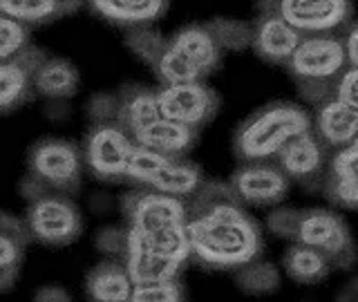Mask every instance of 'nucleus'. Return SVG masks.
Wrapping results in <instances>:
<instances>
[{
	"label": "nucleus",
	"mask_w": 358,
	"mask_h": 302,
	"mask_svg": "<svg viewBox=\"0 0 358 302\" xmlns=\"http://www.w3.org/2000/svg\"><path fill=\"white\" fill-rule=\"evenodd\" d=\"M186 206L190 262L206 271H235L262 255L264 233L229 182L204 179Z\"/></svg>",
	"instance_id": "1"
},
{
	"label": "nucleus",
	"mask_w": 358,
	"mask_h": 302,
	"mask_svg": "<svg viewBox=\"0 0 358 302\" xmlns=\"http://www.w3.org/2000/svg\"><path fill=\"white\" fill-rule=\"evenodd\" d=\"M311 130V115L291 101H273L246 117L233 134V152L240 161L273 159L280 148Z\"/></svg>",
	"instance_id": "2"
},
{
	"label": "nucleus",
	"mask_w": 358,
	"mask_h": 302,
	"mask_svg": "<svg viewBox=\"0 0 358 302\" xmlns=\"http://www.w3.org/2000/svg\"><path fill=\"white\" fill-rule=\"evenodd\" d=\"M126 182L188 201L199 184L204 182V173L186 157H171L134 145L128 161Z\"/></svg>",
	"instance_id": "3"
},
{
	"label": "nucleus",
	"mask_w": 358,
	"mask_h": 302,
	"mask_svg": "<svg viewBox=\"0 0 358 302\" xmlns=\"http://www.w3.org/2000/svg\"><path fill=\"white\" fill-rule=\"evenodd\" d=\"M81 145L63 137H45L31 143L27 152V173L36 175L54 193L76 195L83 186Z\"/></svg>",
	"instance_id": "4"
},
{
	"label": "nucleus",
	"mask_w": 358,
	"mask_h": 302,
	"mask_svg": "<svg viewBox=\"0 0 358 302\" xmlns=\"http://www.w3.org/2000/svg\"><path fill=\"white\" fill-rule=\"evenodd\" d=\"M300 244L318 249L327 255L334 271H352L358 264V246L343 215L329 208H302L300 215Z\"/></svg>",
	"instance_id": "5"
},
{
	"label": "nucleus",
	"mask_w": 358,
	"mask_h": 302,
	"mask_svg": "<svg viewBox=\"0 0 358 302\" xmlns=\"http://www.w3.org/2000/svg\"><path fill=\"white\" fill-rule=\"evenodd\" d=\"M25 224L34 242L50 249H63L81 238L83 213L72 195L48 193L27 204Z\"/></svg>",
	"instance_id": "6"
},
{
	"label": "nucleus",
	"mask_w": 358,
	"mask_h": 302,
	"mask_svg": "<svg viewBox=\"0 0 358 302\" xmlns=\"http://www.w3.org/2000/svg\"><path fill=\"white\" fill-rule=\"evenodd\" d=\"M134 145V139L119 123L90 126L81 145L85 171L96 182H123Z\"/></svg>",
	"instance_id": "7"
},
{
	"label": "nucleus",
	"mask_w": 358,
	"mask_h": 302,
	"mask_svg": "<svg viewBox=\"0 0 358 302\" xmlns=\"http://www.w3.org/2000/svg\"><path fill=\"white\" fill-rule=\"evenodd\" d=\"M119 213L134 233H157L184 226L188 220L186 199L157 193L150 188H132L119 197Z\"/></svg>",
	"instance_id": "8"
},
{
	"label": "nucleus",
	"mask_w": 358,
	"mask_h": 302,
	"mask_svg": "<svg viewBox=\"0 0 358 302\" xmlns=\"http://www.w3.org/2000/svg\"><path fill=\"white\" fill-rule=\"evenodd\" d=\"M350 67L343 38L336 34H309L287 61V72L296 78H341Z\"/></svg>",
	"instance_id": "9"
},
{
	"label": "nucleus",
	"mask_w": 358,
	"mask_h": 302,
	"mask_svg": "<svg viewBox=\"0 0 358 302\" xmlns=\"http://www.w3.org/2000/svg\"><path fill=\"white\" fill-rule=\"evenodd\" d=\"M233 193L244 206H278L289 195V177L280 171L278 164H268V159L240 161L229 177Z\"/></svg>",
	"instance_id": "10"
},
{
	"label": "nucleus",
	"mask_w": 358,
	"mask_h": 302,
	"mask_svg": "<svg viewBox=\"0 0 358 302\" xmlns=\"http://www.w3.org/2000/svg\"><path fill=\"white\" fill-rule=\"evenodd\" d=\"M162 115L190 128H204L220 112V96L204 81L162 85L157 89Z\"/></svg>",
	"instance_id": "11"
},
{
	"label": "nucleus",
	"mask_w": 358,
	"mask_h": 302,
	"mask_svg": "<svg viewBox=\"0 0 358 302\" xmlns=\"http://www.w3.org/2000/svg\"><path fill=\"white\" fill-rule=\"evenodd\" d=\"M273 159L280 166V171L289 177V182H298L309 190H322V179L329 164V148L313 130H307L287 141Z\"/></svg>",
	"instance_id": "12"
},
{
	"label": "nucleus",
	"mask_w": 358,
	"mask_h": 302,
	"mask_svg": "<svg viewBox=\"0 0 358 302\" xmlns=\"http://www.w3.org/2000/svg\"><path fill=\"white\" fill-rule=\"evenodd\" d=\"M280 16L294 25L302 36L334 34L352 20V0H280Z\"/></svg>",
	"instance_id": "13"
},
{
	"label": "nucleus",
	"mask_w": 358,
	"mask_h": 302,
	"mask_svg": "<svg viewBox=\"0 0 358 302\" xmlns=\"http://www.w3.org/2000/svg\"><path fill=\"white\" fill-rule=\"evenodd\" d=\"M45 56H48L45 50L27 45L16 56L0 61V115L20 110L36 96L34 74Z\"/></svg>",
	"instance_id": "14"
},
{
	"label": "nucleus",
	"mask_w": 358,
	"mask_h": 302,
	"mask_svg": "<svg viewBox=\"0 0 358 302\" xmlns=\"http://www.w3.org/2000/svg\"><path fill=\"white\" fill-rule=\"evenodd\" d=\"M302 34L289 25V22L280 16V11H266V14H257L253 20V43L251 50L257 59L273 65H287L291 54L298 48Z\"/></svg>",
	"instance_id": "15"
},
{
	"label": "nucleus",
	"mask_w": 358,
	"mask_h": 302,
	"mask_svg": "<svg viewBox=\"0 0 358 302\" xmlns=\"http://www.w3.org/2000/svg\"><path fill=\"white\" fill-rule=\"evenodd\" d=\"M322 193L334 206L358 210V137L329 157Z\"/></svg>",
	"instance_id": "16"
},
{
	"label": "nucleus",
	"mask_w": 358,
	"mask_h": 302,
	"mask_svg": "<svg viewBox=\"0 0 358 302\" xmlns=\"http://www.w3.org/2000/svg\"><path fill=\"white\" fill-rule=\"evenodd\" d=\"M31 235L25 217L0 210V294L16 287Z\"/></svg>",
	"instance_id": "17"
},
{
	"label": "nucleus",
	"mask_w": 358,
	"mask_h": 302,
	"mask_svg": "<svg viewBox=\"0 0 358 302\" xmlns=\"http://www.w3.org/2000/svg\"><path fill=\"white\" fill-rule=\"evenodd\" d=\"M311 130L329 150H338L350 145L358 137V110L347 101L334 96L324 106L316 108V117L311 119Z\"/></svg>",
	"instance_id": "18"
},
{
	"label": "nucleus",
	"mask_w": 358,
	"mask_h": 302,
	"mask_svg": "<svg viewBox=\"0 0 358 302\" xmlns=\"http://www.w3.org/2000/svg\"><path fill=\"white\" fill-rule=\"evenodd\" d=\"M132 139L141 148L171 157H186V152L193 150L197 143V130L162 115L139 132H134Z\"/></svg>",
	"instance_id": "19"
},
{
	"label": "nucleus",
	"mask_w": 358,
	"mask_h": 302,
	"mask_svg": "<svg viewBox=\"0 0 358 302\" xmlns=\"http://www.w3.org/2000/svg\"><path fill=\"white\" fill-rule=\"evenodd\" d=\"M85 5L112 25L139 27L155 25L168 11L171 0H85Z\"/></svg>",
	"instance_id": "20"
},
{
	"label": "nucleus",
	"mask_w": 358,
	"mask_h": 302,
	"mask_svg": "<svg viewBox=\"0 0 358 302\" xmlns=\"http://www.w3.org/2000/svg\"><path fill=\"white\" fill-rule=\"evenodd\" d=\"M162 117L157 89L141 83H126L119 89V126L130 137Z\"/></svg>",
	"instance_id": "21"
},
{
	"label": "nucleus",
	"mask_w": 358,
	"mask_h": 302,
	"mask_svg": "<svg viewBox=\"0 0 358 302\" xmlns=\"http://www.w3.org/2000/svg\"><path fill=\"white\" fill-rule=\"evenodd\" d=\"M134 282L121 260L106 257L85 275V296L96 302H123L132 298Z\"/></svg>",
	"instance_id": "22"
},
{
	"label": "nucleus",
	"mask_w": 358,
	"mask_h": 302,
	"mask_svg": "<svg viewBox=\"0 0 358 302\" xmlns=\"http://www.w3.org/2000/svg\"><path fill=\"white\" fill-rule=\"evenodd\" d=\"M168 41H171L173 48L186 54L204 76L215 72L222 63L224 54L217 48V43L213 41L204 22H190V25L179 27L173 36H168Z\"/></svg>",
	"instance_id": "23"
},
{
	"label": "nucleus",
	"mask_w": 358,
	"mask_h": 302,
	"mask_svg": "<svg viewBox=\"0 0 358 302\" xmlns=\"http://www.w3.org/2000/svg\"><path fill=\"white\" fill-rule=\"evenodd\" d=\"M81 85V74L72 61L63 56H45L34 74V89L43 99H72Z\"/></svg>",
	"instance_id": "24"
},
{
	"label": "nucleus",
	"mask_w": 358,
	"mask_h": 302,
	"mask_svg": "<svg viewBox=\"0 0 358 302\" xmlns=\"http://www.w3.org/2000/svg\"><path fill=\"white\" fill-rule=\"evenodd\" d=\"M282 268L285 273L298 285L313 287L320 285L329 278L334 271L327 255H322L318 249H311L307 244L294 242L282 255Z\"/></svg>",
	"instance_id": "25"
},
{
	"label": "nucleus",
	"mask_w": 358,
	"mask_h": 302,
	"mask_svg": "<svg viewBox=\"0 0 358 302\" xmlns=\"http://www.w3.org/2000/svg\"><path fill=\"white\" fill-rule=\"evenodd\" d=\"M213 41L217 43L222 54H244L253 43V22L235 16H213L206 22Z\"/></svg>",
	"instance_id": "26"
},
{
	"label": "nucleus",
	"mask_w": 358,
	"mask_h": 302,
	"mask_svg": "<svg viewBox=\"0 0 358 302\" xmlns=\"http://www.w3.org/2000/svg\"><path fill=\"white\" fill-rule=\"evenodd\" d=\"M235 287H238L242 294L249 296H268L275 294L282 285V275H280V268L273 262H262L260 257L257 260L246 262L244 266L235 268L233 271Z\"/></svg>",
	"instance_id": "27"
},
{
	"label": "nucleus",
	"mask_w": 358,
	"mask_h": 302,
	"mask_svg": "<svg viewBox=\"0 0 358 302\" xmlns=\"http://www.w3.org/2000/svg\"><path fill=\"white\" fill-rule=\"evenodd\" d=\"M126 43L128 52L137 59L139 63L148 65L150 70L162 59V54L168 48V36L152 25H139V27H128L126 29Z\"/></svg>",
	"instance_id": "28"
},
{
	"label": "nucleus",
	"mask_w": 358,
	"mask_h": 302,
	"mask_svg": "<svg viewBox=\"0 0 358 302\" xmlns=\"http://www.w3.org/2000/svg\"><path fill=\"white\" fill-rule=\"evenodd\" d=\"M155 76L159 78L162 85H177V83H190V81H204V74L197 70V65L182 54L177 48H173L168 41V48L162 54V59L152 67Z\"/></svg>",
	"instance_id": "29"
},
{
	"label": "nucleus",
	"mask_w": 358,
	"mask_h": 302,
	"mask_svg": "<svg viewBox=\"0 0 358 302\" xmlns=\"http://www.w3.org/2000/svg\"><path fill=\"white\" fill-rule=\"evenodd\" d=\"M0 14L11 20H18L27 27L56 20L52 0H0Z\"/></svg>",
	"instance_id": "30"
},
{
	"label": "nucleus",
	"mask_w": 358,
	"mask_h": 302,
	"mask_svg": "<svg viewBox=\"0 0 358 302\" xmlns=\"http://www.w3.org/2000/svg\"><path fill=\"white\" fill-rule=\"evenodd\" d=\"M300 215H302V208L278 204V206H271V210L266 213L264 226L278 240L296 242L298 231H300Z\"/></svg>",
	"instance_id": "31"
},
{
	"label": "nucleus",
	"mask_w": 358,
	"mask_h": 302,
	"mask_svg": "<svg viewBox=\"0 0 358 302\" xmlns=\"http://www.w3.org/2000/svg\"><path fill=\"white\" fill-rule=\"evenodd\" d=\"M83 112L90 121V126H103V123L119 121V92H108L99 89L87 96Z\"/></svg>",
	"instance_id": "32"
},
{
	"label": "nucleus",
	"mask_w": 358,
	"mask_h": 302,
	"mask_svg": "<svg viewBox=\"0 0 358 302\" xmlns=\"http://www.w3.org/2000/svg\"><path fill=\"white\" fill-rule=\"evenodd\" d=\"M128 226H119V224H106L94 235V249L110 260H121L128 253Z\"/></svg>",
	"instance_id": "33"
},
{
	"label": "nucleus",
	"mask_w": 358,
	"mask_h": 302,
	"mask_svg": "<svg viewBox=\"0 0 358 302\" xmlns=\"http://www.w3.org/2000/svg\"><path fill=\"white\" fill-rule=\"evenodd\" d=\"M184 298H186L184 285L179 282V278H171V280H162V282L134 285L130 300H134V302H177Z\"/></svg>",
	"instance_id": "34"
},
{
	"label": "nucleus",
	"mask_w": 358,
	"mask_h": 302,
	"mask_svg": "<svg viewBox=\"0 0 358 302\" xmlns=\"http://www.w3.org/2000/svg\"><path fill=\"white\" fill-rule=\"evenodd\" d=\"M338 78H296V92L309 108H320L336 96Z\"/></svg>",
	"instance_id": "35"
},
{
	"label": "nucleus",
	"mask_w": 358,
	"mask_h": 302,
	"mask_svg": "<svg viewBox=\"0 0 358 302\" xmlns=\"http://www.w3.org/2000/svg\"><path fill=\"white\" fill-rule=\"evenodd\" d=\"M29 45V27L0 14V61L11 59Z\"/></svg>",
	"instance_id": "36"
},
{
	"label": "nucleus",
	"mask_w": 358,
	"mask_h": 302,
	"mask_svg": "<svg viewBox=\"0 0 358 302\" xmlns=\"http://www.w3.org/2000/svg\"><path fill=\"white\" fill-rule=\"evenodd\" d=\"M336 96L358 110V67H347L343 72L338 78V87H336Z\"/></svg>",
	"instance_id": "37"
},
{
	"label": "nucleus",
	"mask_w": 358,
	"mask_h": 302,
	"mask_svg": "<svg viewBox=\"0 0 358 302\" xmlns=\"http://www.w3.org/2000/svg\"><path fill=\"white\" fill-rule=\"evenodd\" d=\"M43 115L52 123H67L72 119L74 110L70 106V99H45Z\"/></svg>",
	"instance_id": "38"
},
{
	"label": "nucleus",
	"mask_w": 358,
	"mask_h": 302,
	"mask_svg": "<svg viewBox=\"0 0 358 302\" xmlns=\"http://www.w3.org/2000/svg\"><path fill=\"white\" fill-rule=\"evenodd\" d=\"M18 193H20V197L29 204V201L41 199L43 195L54 193V190H50L48 186H45L36 175L25 173V175H22V179H20V184H18Z\"/></svg>",
	"instance_id": "39"
},
{
	"label": "nucleus",
	"mask_w": 358,
	"mask_h": 302,
	"mask_svg": "<svg viewBox=\"0 0 358 302\" xmlns=\"http://www.w3.org/2000/svg\"><path fill=\"white\" fill-rule=\"evenodd\" d=\"M34 298L41 302H67L72 300V294L61 285H45L34 294Z\"/></svg>",
	"instance_id": "40"
},
{
	"label": "nucleus",
	"mask_w": 358,
	"mask_h": 302,
	"mask_svg": "<svg viewBox=\"0 0 358 302\" xmlns=\"http://www.w3.org/2000/svg\"><path fill=\"white\" fill-rule=\"evenodd\" d=\"M343 45H345V54H347V63L350 67H358V20L352 22L350 29L343 36Z\"/></svg>",
	"instance_id": "41"
},
{
	"label": "nucleus",
	"mask_w": 358,
	"mask_h": 302,
	"mask_svg": "<svg viewBox=\"0 0 358 302\" xmlns=\"http://www.w3.org/2000/svg\"><path fill=\"white\" fill-rule=\"evenodd\" d=\"M87 208H90L92 215L103 217L112 210V197L108 193H103V190H96V193H92L87 197Z\"/></svg>",
	"instance_id": "42"
},
{
	"label": "nucleus",
	"mask_w": 358,
	"mask_h": 302,
	"mask_svg": "<svg viewBox=\"0 0 358 302\" xmlns=\"http://www.w3.org/2000/svg\"><path fill=\"white\" fill-rule=\"evenodd\" d=\"M54 9H56V20L74 16L76 11H81V7L85 5V0H52Z\"/></svg>",
	"instance_id": "43"
},
{
	"label": "nucleus",
	"mask_w": 358,
	"mask_h": 302,
	"mask_svg": "<svg viewBox=\"0 0 358 302\" xmlns=\"http://www.w3.org/2000/svg\"><path fill=\"white\" fill-rule=\"evenodd\" d=\"M338 300H358V278L350 280L338 294Z\"/></svg>",
	"instance_id": "44"
}]
</instances>
